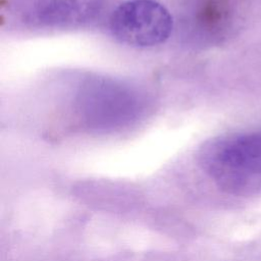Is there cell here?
<instances>
[{"instance_id":"obj_1","label":"cell","mask_w":261,"mask_h":261,"mask_svg":"<svg viewBox=\"0 0 261 261\" xmlns=\"http://www.w3.org/2000/svg\"><path fill=\"white\" fill-rule=\"evenodd\" d=\"M199 161L228 194L252 196L261 192V130L214 139L203 146Z\"/></svg>"},{"instance_id":"obj_2","label":"cell","mask_w":261,"mask_h":261,"mask_svg":"<svg viewBox=\"0 0 261 261\" xmlns=\"http://www.w3.org/2000/svg\"><path fill=\"white\" fill-rule=\"evenodd\" d=\"M113 36L120 42L149 47L164 42L172 30V17L153 0H132L118 6L110 19Z\"/></svg>"}]
</instances>
